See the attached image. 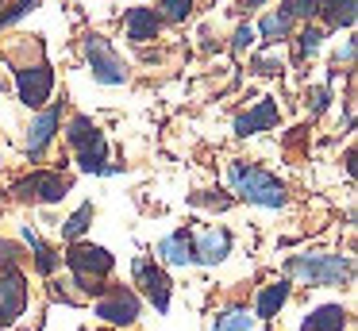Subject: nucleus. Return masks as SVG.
<instances>
[{"instance_id":"f257e3e1","label":"nucleus","mask_w":358,"mask_h":331,"mask_svg":"<svg viewBox=\"0 0 358 331\" xmlns=\"http://www.w3.org/2000/svg\"><path fill=\"white\" fill-rule=\"evenodd\" d=\"M227 177H231V189L239 192L243 200H250V204H262V208H281L285 204V185H281L273 174H266V169L247 166V162H235Z\"/></svg>"},{"instance_id":"f03ea898","label":"nucleus","mask_w":358,"mask_h":331,"mask_svg":"<svg viewBox=\"0 0 358 331\" xmlns=\"http://www.w3.org/2000/svg\"><path fill=\"white\" fill-rule=\"evenodd\" d=\"M66 266L73 269V281L81 285L85 293H101L104 285H96L101 277L112 274V254L104 251V246H93V243H73L70 251H66Z\"/></svg>"},{"instance_id":"7ed1b4c3","label":"nucleus","mask_w":358,"mask_h":331,"mask_svg":"<svg viewBox=\"0 0 358 331\" xmlns=\"http://www.w3.org/2000/svg\"><path fill=\"white\" fill-rule=\"evenodd\" d=\"M350 269L355 266L343 254H293L289 258V274L304 277L308 285H343Z\"/></svg>"},{"instance_id":"20e7f679","label":"nucleus","mask_w":358,"mask_h":331,"mask_svg":"<svg viewBox=\"0 0 358 331\" xmlns=\"http://www.w3.org/2000/svg\"><path fill=\"white\" fill-rule=\"evenodd\" d=\"M85 54H89V66H93V77L101 85H124L127 81V69H124V62H120V54L108 46V38L89 35Z\"/></svg>"},{"instance_id":"39448f33","label":"nucleus","mask_w":358,"mask_h":331,"mask_svg":"<svg viewBox=\"0 0 358 331\" xmlns=\"http://www.w3.org/2000/svg\"><path fill=\"white\" fill-rule=\"evenodd\" d=\"M12 192H16L20 200H39V204H55V200H62L66 192H70V177L62 174H31L24 177V181L12 185Z\"/></svg>"},{"instance_id":"423d86ee","label":"nucleus","mask_w":358,"mask_h":331,"mask_svg":"<svg viewBox=\"0 0 358 331\" xmlns=\"http://www.w3.org/2000/svg\"><path fill=\"white\" fill-rule=\"evenodd\" d=\"M27 308V281L20 269H0V328H12V323L24 316Z\"/></svg>"},{"instance_id":"0eeeda50","label":"nucleus","mask_w":358,"mask_h":331,"mask_svg":"<svg viewBox=\"0 0 358 331\" xmlns=\"http://www.w3.org/2000/svg\"><path fill=\"white\" fill-rule=\"evenodd\" d=\"M50 89H55V69L50 66H27L16 69V92L27 108H39L50 100Z\"/></svg>"},{"instance_id":"6e6552de","label":"nucleus","mask_w":358,"mask_h":331,"mask_svg":"<svg viewBox=\"0 0 358 331\" xmlns=\"http://www.w3.org/2000/svg\"><path fill=\"white\" fill-rule=\"evenodd\" d=\"M135 281H139V285H143V293L150 297L155 312H166V308H170V293H173V285H170V277H166V269H162V266H155V262L139 258V262H135Z\"/></svg>"},{"instance_id":"1a4fd4ad","label":"nucleus","mask_w":358,"mask_h":331,"mask_svg":"<svg viewBox=\"0 0 358 331\" xmlns=\"http://www.w3.org/2000/svg\"><path fill=\"white\" fill-rule=\"evenodd\" d=\"M96 316L116 328H127V323L139 320V297L131 289H112L104 300H96Z\"/></svg>"},{"instance_id":"9d476101","label":"nucleus","mask_w":358,"mask_h":331,"mask_svg":"<svg viewBox=\"0 0 358 331\" xmlns=\"http://www.w3.org/2000/svg\"><path fill=\"white\" fill-rule=\"evenodd\" d=\"M278 120H281L278 104H273L270 97H262L250 112H243L239 120H235V135H258V131H270V127H278Z\"/></svg>"},{"instance_id":"9b49d317","label":"nucleus","mask_w":358,"mask_h":331,"mask_svg":"<svg viewBox=\"0 0 358 331\" xmlns=\"http://www.w3.org/2000/svg\"><path fill=\"white\" fill-rule=\"evenodd\" d=\"M227 251H231V235H227L224 227H212V231H204V235L193 243V262L216 266V262L227 258Z\"/></svg>"},{"instance_id":"f8f14e48","label":"nucleus","mask_w":358,"mask_h":331,"mask_svg":"<svg viewBox=\"0 0 358 331\" xmlns=\"http://www.w3.org/2000/svg\"><path fill=\"white\" fill-rule=\"evenodd\" d=\"M58 123H62V108H58V104H50L47 112H39V120L31 123V139H27V154H31V158H39V154L50 146Z\"/></svg>"},{"instance_id":"ddd939ff","label":"nucleus","mask_w":358,"mask_h":331,"mask_svg":"<svg viewBox=\"0 0 358 331\" xmlns=\"http://www.w3.org/2000/svg\"><path fill=\"white\" fill-rule=\"evenodd\" d=\"M78 166L85 169V174H116L120 166H108V139L96 135L93 143H85L78 150Z\"/></svg>"},{"instance_id":"4468645a","label":"nucleus","mask_w":358,"mask_h":331,"mask_svg":"<svg viewBox=\"0 0 358 331\" xmlns=\"http://www.w3.org/2000/svg\"><path fill=\"white\" fill-rule=\"evenodd\" d=\"M124 23H127V38H135V43H147V38L158 35V27H162V15H158L155 8H131Z\"/></svg>"},{"instance_id":"2eb2a0df","label":"nucleus","mask_w":358,"mask_h":331,"mask_svg":"<svg viewBox=\"0 0 358 331\" xmlns=\"http://www.w3.org/2000/svg\"><path fill=\"white\" fill-rule=\"evenodd\" d=\"M158 254H162V262H170V266H189V262H193V235H189L185 227L173 231V235H166L162 243H158Z\"/></svg>"},{"instance_id":"dca6fc26","label":"nucleus","mask_w":358,"mask_h":331,"mask_svg":"<svg viewBox=\"0 0 358 331\" xmlns=\"http://www.w3.org/2000/svg\"><path fill=\"white\" fill-rule=\"evenodd\" d=\"M347 328V308L343 304H320L316 312H308L301 331H343Z\"/></svg>"},{"instance_id":"f3484780","label":"nucleus","mask_w":358,"mask_h":331,"mask_svg":"<svg viewBox=\"0 0 358 331\" xmlns=\"http://www.w3.org/2000/svg\"><path fill=\"white\" fill-rule=\"evenodd\" d=\"M285 300H289V281H273V285H266V289L258 293V308H255V312L262 316V320H273V316L285 308Z\"/></svg>"},{"instance_id":"a211bd4d","label":"nucleus","mask_w":358,"mask_h":331,"mask_svg":"<svg viewBox=\"0 0 358 331\" xmlns=\"http://www.w3.org/2000/svg\"><path fill=\"white\" fill-rule=\"evenodd\" d=\"M24 239H27V246H31V254H35V269H39L43 277H50V274H55V266H58L55 251H50V246L43 243V235L31 227V223L24 227Z\"/></svg>"},{"instance_id":"6ab92c4d","label":"nucleus","mask_w":358,"mask_h":331,"mask_svg":"<svg viewBox=\"0 0 358 331\" xmlns=\"http://www.w3.org/2000/svg\"><path fill=\"white\" fill-rule=\"evenodd\" d=\"M320 12H324L327 27H350L355 23V0H320Z\"/></svg>"},{"instance_id":"aec40b11","label":"nucleus","mask_w":358,"mask_h":331,"mask_svg":"<svg viewBox=\"0 0 358 331\" xmlns=\"http://www.w3.org/2000/svg\"><path fill=\"white\" fill-rule=\"evenodd\" d=\"M96 135H104V131L96 127V123L89 120V115H73V120H70V131H66V139H70V143L78 146V150H81L85 143H93Z\"/></svg>"},{"instance_id":"412c9836","label":"nucleus","mask_w":358,"mask_h":331,"mask_svg":"<svg viewBox=\"0 0 358 331\" xmlns=\"http://www.w3.org/2000/svg\"><path fill=\"white\" fill-rule=\"evenodd\" d=\"M258 35L262 38H285L289 31H293V15H285V12H270V15H262V23H258Z\"/></svg>"},{"instance_id":"4be33fe9","label":"nucleus","mask_w":358,"mask_h":331,"mask_svg":"<svg viewBox=\"0 0 358 331\" xmlns=\"http://www.w3.org/2000/svg\"><path fill=\"white\" fill-rule=\"evenodd\" d=\"M212 331H255V320H250L247 308H227L224 316H216Z\"/></svg>"},{"instance_id":"5701e85b","label":"nucleus","mask_w":358,"mask_h":331,"mask_svg":"<svg viewBox=\"0 0 358 331\" xmlns=\"http://www.w3.org/2000/svg\"><path fill=\"white\" fill-rule=\"evenodd\" d=\"M89 220H93V204H81L78 212L70 216V220L62 223V235L66 239H73V243H78L81 235H85V227H89Z\"/></svg>"},{"instance_id":"b1692460","label":"nucleus","mask_w":358,"mask_h":331,"mask_svg":"<svg viewBox=\"0 0 358 331\" xmlns=\"http://www.w3.org/2000/svg\"><path fill=\"white\" fill-rule=\"evenodd\" d=\"M320 43H324V31H320V27H304L301 35H296V54L308 58V54L320 50Z\"/></svg>"},{"instance_id":"393cba45","label":"nucleus","mask_w":358,"mask_h":331,"mask_svg":"<svg viewBox=\"0 0 358 331\" xmlns=\"http://www.w3.org/2000/svg\"><path fill=\"white\" fill-rule=\"evenodd\" d=\"M281 12L293 15V20H308L320 12V0H281Z\"/></svg>"},{"instance_id":"a878e982","label":"nucleus","mask_w":358,"mask_h":331,"mask_svg":"<svg viewBox=\"0 0 358 331\" xmlns=\"http://www.w3.org/2000/svg\"><path fill=\"white\" fill-rule=\"evenodd\" d=\"M193 4L196 0H162V15L166 20H173V23H181V20H189V15H193Z\"/></svg>"},{"instance_id":"bb28decb","label":"nucleus","mask_w":358,"mask_h":331,"mask_svg":"<svg viewBox=\"0 0 358 331\" xmlns=\"http://www.w3.org/2000/svg\"><path fill=\"white\" fill-rule=\"evenodd\" d=\"M16 262H20V246L0 239V269H16Z\"/></svg>"},{"instance_id":"cd10ccee","label":"nucleus","mask_w":358,"mask_h":331,"mask_svg":"<svg viewBox=\"0 0 358 331\" xmlns=\"http://www.w3.org/2000/svg\"><path fill=\"white\" fill-rule=\"evenodd\" d=\"M255 38H258V31L250 27V23H243V27L235 31V50H247V46L255 43Z\"/></svg>"},{"instance_id":"c85d7f7f","label":"nucleus","mask_w":358,"mask_h":331,"mask_svg":"<svg viewBox=\"0 0 358 331\" xmlns=\"http://www.w3.org/2000/svg\"><path fill=\"white\" fill-rule=\"evenodd\" d=\"M255 69H258V73H278V69H281V58H273V54H270V58H258Z\"/></svg>"},{"instance_id":"c756f323","label":"nucleus","mask_w":358,"mask_h":331,"mask_svg":"<svg viewBox=\"0 0 358 331\" xmlns=\"http://www.w3.org/2000/svg\"><path fill=\"white\" fill-rule=\"evenodd\" d=\"M327 108V89H316L312 92V112H324Z\"/></svg>"},{"instance_id":"7c9ffc66","label":"nucleus","mask_w":358,"mask_h":331,"mask_svg":"<svg viewBox=\"0 0 358 331\" xmlns=\"http://www.w3.org/2000/svg\"><path fill=\"white\" fill-rule=\"evenodd\" d=\"M258 4H266V0H239V8H258Z\"/></svg>"}]
</instances>
